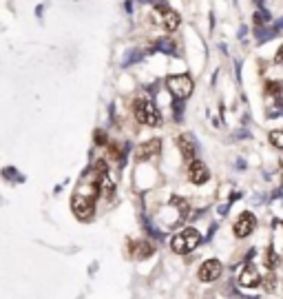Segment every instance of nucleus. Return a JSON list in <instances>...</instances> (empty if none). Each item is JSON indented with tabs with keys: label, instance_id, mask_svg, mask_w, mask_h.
<instances>
[{
	"label": "nucleus",
	"instance_id": "obj_11",
	"mask_svg": "<svg viewBox=\"0 0 283 299\" xmlns=\"http://www.w3.org/2000/svg\"><path fill=\"white\" fill-rule=\"evenodd\" d=\"M177 146H179L181 155H184L186 160H195V140H193L191 133H181L179 137H177Z\"/></svg>",
	"mask_w": 283,
	"mask_h": 299
},
{
	"label": "nucleus",
	"instance_id": "obj_16",
	"mask_svg": "<svg viewBox=\"0 0 283 299\" xmlns=\"http://www.w3.org/2000/svg\"><path fill=\"white\" fill-rule=\"evenodd\" d=\"M281 98H283V87H281Z\"/></svg>",
	"mask_w": 283,
	"mask_h": 299
},
{
	"label": "nucleus",
	"instance_id": "obj_5",
	"mask_svg": "<svg viewBox=\"0 0 283 299\" xmlns=\"http://www.w3.org/2000/svg\"><path fill=\"white\" fill-rule=\"evenodd\" d=\"M96 199L86 197V195H80V193H73V197H71V210L75 213L77 219L86 221L93 217V213H96Z\"/></svg>",
	"mask_w": 283,
	"mask_h": 299
},
{
	"label": "nucleus",
	"instance_id": "obj_1",
	"mask_svg": "<svg viewBox=\"0 0 283 299\" xmlns=\"http://www.w3.org/2000/svg\"><path fill=\"white\" fill-rule=\"evenodd\" d=\"M133 113H135V120L140 124H146V126L162 124V115H159L157 107L153 104V100H148V98H137L135 104H133Z\"/></svg>",
	"mask_w": 283,
	"mask_h": 299
},
{
	"label": "nucleus",
	"instance_id": "obj_9",
	"mask_svg": "<svg viewBox=\"0 0 283 299\" xmlns=\"http://www.w3.org/2000/svg\"><path fill=\"white\" fill-rule=\"evenodd\" d=\"M159 153H162V140H148L137 148V160L140 162H148V160H153Z\"/></svg>",
	"mask_w": 283,
	"mask_h": 299
},
{
	"label": "nucleus",
	"instance_id": "obj_12",
	"mask_svg": "<svg viewBox=\"0 0 283 299\" xmlns=\"http://www.w3.org/2000/svg\"><path fill=\"white\" fill-rule=\"evenodd\" d=\"M135 248H140V251H133V255H135V257H142V259L153 253V248L148 242H135Z\"/></svg>",
	"mask_w": 283,
	"mask_h": 299
},
{
	"label": "nucleus",
	"instance_id": "obj_15",
	"mask_svg": "<svg viewBox=\"0 0 283 299\" xmlns=\"http://www.w3.org/2000/svg\"><path fill=\"white\" fill-rule=\"evenodd\" d=\"M274 60H276V62H279V64H283V44H281L279 49H276V55H274Z\"/></svg>",
	"mask_w": 283,
	"mask_h": 299
},
{
	"label": "nucleus",
	"instance_id": "obj_6",
	"mask_svg": "<svg viewBox=\"0 0 283 299\" xmlns=\"http://www.w3.org/2000/svg\"><path fill=\"white\" fill-rule=\"evenodd\" d=\"M254 229H257V217H254L252 213H241L239 217H237L235 226H232V231H235L237 237H248V235H252Z\"/></svg>",
	"mask_w": 283,
	"mask_h": 299
},
{
	"label": "nucleus",
	"instance_id": "obj_14",
	"mask_svg": "<svg viewBox=\"0 0 283 299\" xmlns=\"http://www.w3.org/2000/svg\"><path fill=\"white\" fill-rule=\"evenodd\" d=\"M270 142H272V146L283 148V129H281V131H272V133H270Z\"/></svg>",
	"mask_w": 283,
	"mask_h": 299
},
{
	"label": "nucleus",
	"instance_id": "obj_8",
	"mask_svg": "<svg viewBox=\"0 0 283 299\" xmlns=\"http://www.w3.org/2000/svg\"><path fill=\"white\" fill-rule=\"evenodd\" d=\"M221 270H224V266H221L219 259H208V262H204L199 266V279L202 281H215L221 277Z\"/></svg>",
	"mask_w": 283,
	"mask_h": 299
},
{
	"label": "nucleus",
	"instance_id": "obj_13",
	"mask_svg": "<svg viewBox=\"0 0 283 299\" xmlns=\"http://www.w3.org/2000/svg\"><path fill=\"white\" fill-rule=\"evenodd\" d=\"M157 47L162 49V51H166L168 55H177V49H175V44L170 42V40H159V42H157Z\"/></svg>",
	"mask_w": 283,
	"mask_h": 299
},
{
	"label": "nucleus",
	"instance_id": "obj_7",
	"mask_svg": "<svg viewBox=\"0 0 283 299\" xmlns=\"http://www.w3.org/2000/svg\"><path fill=\"white\" fill-rule=\"evenodd\" d=\"M208 177H210L208 166L204 164L202 160H193L191 166H188V180H191L193 184L202 186V184H206V182H208Z\"/></svg>",
	"mask_w": 283,
	"mask_h": 299
},
{
	"label": "nucleus",
	"instance_id": "obj_10",
	"mask_svg": "<svg viewBox=\"0 0 283 299\" xmlns=\"http://www.w3.org/2000/svg\"><path fill=\"white\" fill-rule=\"evenodd\" d=\"M239 284H241V286H246V288H254V286H259V284H261V275H259L257 266L248 264V266H246V268H243V270H241V277H239Z\"/></svg>",
	"mask_w": 283,
	"mask_h": 299
},
{
	"label": "nucleus",
	"instance_id": "obj_4",
	"mask_svg": "<svg viewBox=\"0 0 283 299\" xmlns=\"http://www.w3.org/2000/svg\"><path fill=\"white\" fill-rule=\"evenodd\" d=\"M153 16H155V22H157L159 27H164L166 31H175L177 27H179V14L177 11H173L170 7H166V5H155L153 9Z\"/></svg>",
	"mask_w": 283,
	"mask_h": 299
},
{
	"label": "nucleus",
	"instance_id": "obj_3",
	"mask_svg": "<svg viewBox=\"0 0 283 299\" xmlns=\"http://www.w3.org/2000/svg\"><path fill=\"white\" fill-rule=\"evenodd\" d=\"M166 87H168V91L173 93L177 100H186L188 96L193 93V78L186 76V73H177V76H168L166 78Z\"/></svg>",
	"mask_w": 283,
	"mask_h": 299
},
{
	"label": "nucleus",
	"instance_id": "obj_2",
	"mask_svg": "<svg viewBox=\"0 0 283 299\" xmlns=\"http://www.w3.org/2000/svg\"><path fill=\"white\" fill-rule=\"evenodd\" d=\"M199 242H202V233H199L197 229H193V226H188V229L173 235V240H170V248H173L177 255H186V253L195 251V248L199 246Z\"/></svg>",
	"mask_w": 283,
	"mask_h": 299
}]
</instances>
